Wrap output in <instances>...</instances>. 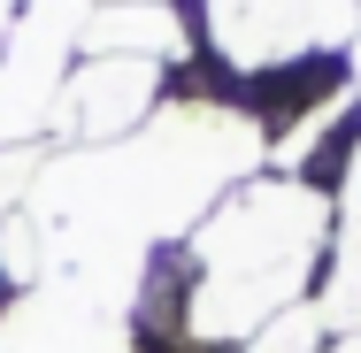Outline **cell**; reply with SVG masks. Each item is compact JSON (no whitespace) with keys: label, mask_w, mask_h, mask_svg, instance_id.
Here are the masks:
<instances>
[{"label":"cell","mask_w":361,"mask_h":353,"mask_svg":"<svg viewBox=\"0 0 361 353\" xmlns=\"http://www.w3.org/2000/svg\"><path fill=\"white\" fill-rule=\"evenodd\" d=\"M323 254L331 200L307 177H238L169 254L185 284V330L216 346H254L285 307L315 299Z\"/></svg>","instance_id":"obj_1"},{"label":"cell","mask_w":361,"mask_h":353,"mask_svg":"<svg viewBox=\"0 0 361 353\" xmlns=\"http://www.w3.org/2000/svg\"><path fill=\"white\" fill-rule=\"evenodd\" d=\"M200 39L238 77H277L361 39V0H200Z\"/></svg>","instance_id":"obj_2"},{"label":"cell","mask_w":361,"mask_h":353,"mask_svg":"<svg viewBox=\"0 0 361 353\" xmlns=\"http://www.w3.org/2000/svg\"><path fill=\"white\" fill-rule=\"evenodd\" d=\"M161 92V62H139V54H92L85 70L62 85V123L70 139L85 146H116L139 131V116Z\"/></svg>","instance_id":"obj_3"},{"label":"cell","mask_w":361,"mask_h":353,"mask_svg":"<svg viewBox=\"0 0 361 353\" xmlns=\"http://www.w3.org/2000/svg\"><path fill=\"white\" fill-rule=\"evenodd\" d=\"M31 177H39V146H8V154H0V223H8L16 200L31 192Z\"/></svg>","instance_id":"obj_4"},{"label":"cell","mask_w":361,"mask_h":353,"mask_svg":"<svg viewBox=\"0 0 361 353\" xmlns=\"http://www.w3.org/2000/svg\"><path fill=\"white\" fill-rule=\"evenodd\" d=\"M346 54H354V100H361V39H354V47H346Z\"/></svg>","instance_id":"obj_5"}]
</instances>
